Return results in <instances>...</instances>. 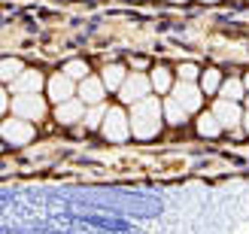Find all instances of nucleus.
Instances as JSON below:
<instances>
[{
  "mask_svg": "<svg viewBox=\"0 0 249 234\" xmlns=\"http://www.w3.org/2000/svg\"><path fill=\"white\" fill-rule=\"evenodd\" d=\"M73 82L76 79H70L67 73H55V76L46 82V91H49V97H52L55 104H64V101H70V97L76 94V85Z\"/></svg>",
  "mask_w": 249,
  "mask_h": 234,
  "instance_id": "obj_7",
  "label": "nucleus"
},
{
  "mask_svg": "<svg viewBox=\"0 0 249 234\" xmlns=\"http://www.w3.org/2000/svg\"><path fill=\"white\" fill-rule=\"evenodd\" d=\"M40 89H43V73H36V70H24L12 82V91H18V94H40Z\"/></svg>",
  "mask_w": 249,
  "mask_h": 234,
  "instance_id": "obj_11",
  "label": "nucleus"
},
{
  "mask_svg": "<svg viewBox=\"0 0 249 234\" xmlns=\"http://www.w3.org/2000/svg\"><path fill=\"white\" fill-rule=\"evenodd\" d=\"M213 113L219 116V122H222L225 128H237L240 122H243V113H240V107L234 104V101H216Z\"/></svg>",
  "mask_w": 249,
  "mask_h": 234,
  "instance_id": "obj_10",
  "label": "nucleus"
},
{
  "mask_svg": "<svg viewBox=\"0 0 249 234\" xmlns=\"http://www.w3.org/2000/svg\"><path fill=\"white\" fill-rule=\"evenodd\" d=\"M124 79H128V73H124L122 64H107L104 67V85H107L109 91H119L122 85H124Z\"/></svg>",
  "mask_w": 249,
  "mask_h": 234,
  "instance_id": "obj_12",
  "label": "nucleus"
},
{
  "mask_svg": "<svg viewBox=\"0 0 249 234\" xmlns=\"http://www.w3.org/2000/svg\"><path fill=\"white\" fill-rule=\"evenodd\" d=\"M170 3H185V0H170Z\"/></svg>",
  "mask_w": 249,
  "mask_h": 234,
  "instance_id": "obj_24",
  "label": "nucleus"
},
{
  "mask_svg": "<svg viewBox=\"0 0 249 234\" xmlns=\"http://www.w3.org/2000/svg\"><path fill=\"white\" fill-rule=\"evenodd\" d=\"M201 94H204V89H197L195 82H182V79L170 89V97H173L179 107H185L189 113H197V109H201V104H204Z\"/></svg>",
  "mask_w": 249,
  "mask_h": 234,
  "instance_id": "obj_4",
  "label": "nucleus"
},
{
  "mask_svg": "<svg viewBox=\"0 0 249 234\" xmlns=\"http://www.w3.org/2000/svg\"><path fill=\"white\" fill-rule=\"evenodd\" d=\"M12 113L18 119H28V122H36L46 116V101L40 94H18L16 101H12Z\"/></svg>",
  "mask_w": 249,
  "mask_h": 234,
  "instance_id": "obj_5",
  "label": "nucleus"
},
{
  "mask_svg": "<svg viewBox=\"0 0 249 234\" xmlns=\"http://www.w3.org/2000/svg\"><path fill=\"white\" fill-rule=\"evenodd\" d=\"M243 89H246V85L240 79H225V82H222V89H219V94H222V101H234V104H237L240 97H243Z\"/></svg>",
  "mask_w": 249,
  "mask_h": 234,
  "instance_id": "obj_15",
  "label": "nucleus"
},
{
  "mask_svg": "<svg viewBox=\"0 0 249 234\" xmlns=\"http://www.w3.org/2000/svg\"><path fill=\"white\" fill-rule=\"evenodd\" d=\"M64 73H67L70 79H79V82H82V79H89V64H85V61H79V58H76V61H67Z\"/></svg>",
  "mask_w": 249,
  "mask_h": 234,
  "instance_id": "obj_20",
  "label": "nucleus"
},
{
  "mask_svg": "<svg viewBox=\"0 0 249 234\" xmlns=\"http://www.w3.org/2000/svg\"><path fill=\"white\" fill-rule=\"evenodd\" d=\"M104 79H94V76H89V79H82L79 82V101H85L89 107H94V104H104Z\"/></svg>",
  "mask_w": 249,
  "mask_h": 234,
  "instance_id": "obj_9",
  "label": "nucleus"
},
{
  "mask_svg": "<svg viewBox=\"0 0 249 234\" xmlns=\"http://www.w3.org/2000/svg\"><path fill=\"white\" fill-rule=\"evenodd\" d=\"M0 134H3V140L12 143V146H24L34 140V125L28 119H6L3 128H0Z\"/></svg>",
  "mask_w": 249,
  "mask_h": 234,
  "instance_id": "obj_6",
  "label": "nucleus"
},
{
  "mask_svg": "<svg viewBox=\"0 0 249 234\" xmlns=\"http://www.w3.org/2000/svg\"><path fill=\"white\" fill-rule=\"evenodd\" d=\"M55 119L61 122V125H73V122L85 119V101H79V97H70V101L58 104V109H55Z\"/></svg>",
  "mask_w": 249,
  "mask_h": 234,
  "instance_id": "obj_8",
  "label": "nucleus"
},
{
  "mask_svg": "<svg viewBox=\"0 0 249 234\" xmlns=\"http://www.w3.org/2000/svg\"><path fill=\"white\" fill-rule=\"evenodd\" d=\"M101 131H104V137H107V140H116V143H119V140H124V137L131 134V116L124 113L122 107H109Z\"/></svg>",
  "mask_w": 249,
  "mask_h": 234,
  "instance_id": "obj_2",
  "label": "nucleus"
},
{
  "mask_svg": "<svg viewBox=\"0 0 249 234\" xmlns=\"http://www.w3.org/2000/svg\"><path fill=\"white\" fill-rule=\"evenodd\" d=\"M104 119H107V107L94 104L89 113H85V128H104Z\"/></svg>",
  "mask_w": 249,
  "mask_h": 234,
  "instance_id": "obj_17",
  "label": "nucleus"
},
{
  "mask_svg": "<svg viewBox=\"0 0 249 234\" xmlns=\"http://www.w3.org/2000/svg\"><path fill=\"white\" fill-rule=\"evenodd\" d=\"M243 85H246V89H249V73H246V79H243Z\"/></svg>",
  "mask_w": 249,
  "mask_h": 234,
  "instance_id": "obj_23",
  "label": "nucleus"
},
{
  "mask_svg": "<svg viewBox=\"0 0 249 234\" xmlns=\"http://www.w3.org/2000/svg\"><path fill=\"white\" fill-rule=\"evenodd\" d=\"M204 3H219V0H204Z\"/></svg>",
  "mask_w": 249,
  "mask_h": 234,
  "instance_id": "obj_25",
  "label": "nucleus"
},
{
  "mask_svg": "<svg viewBox=\"0 0 249 234\" xmlns=\"http://www.w3.org/2000/svg\"><path fill=\"white\" fill-rule=\"evenodd\" d=\"M246 107H249V97H246Z\"/></svg>",
  "mask_w": 249,
  "mask_h": 234,
  "instance_id": "obj_26",
  "label": "nucleus"
},
{
  "mask_svg": "<svg viewBox=\"0 0 249 234\" xmlns=\"http://www.w3.org/2000/svg\"><path fill=\"white\" fill-rule=\"evenodd\" d=\"M222 122H219V116L216 113H204L201 119H197V134L201 137H216V134H222Z\"/></svg>",
  "mask_w": 249,
  "mask_h": 234,
  "instance_id": "obj_13",
  "label": "nucleus"
},
{
  "mask_svg": "<svg viewBox=\"0 0 249 234\" xmlns=\"http://www.w3.org/2000/svg\"><path fill=\"white\" fill-rule=\"evenodd\" d=\"M243 128H246V134H249V113L243 116Z\"/></svg>",
  "mask_w": 249,
  "mask_h": 234,
  "instance_id": "obj_22",
  "label": "nucleus"
},
{
  "mask_svg": "<svg viewBox=\"0 0 249 234\" xmlns=\"http://www.w3.org/2000/svg\"><path fill=\"white\" fill-rule=\"evenodd\" d=\"M149 89H152V79H146L143 73H128L124 85L119 89V97H122V104H137L143 97H149Z\"/></svg>",
  "mask_w": 249,
  "mask_h": 234,
  "instance_id": "obj_3",
  "label": "nucleus"
},
{
  "mask_svg": "<svg viewBox=\"0 0 249 234\" xmlns=\"http://www.w3.org/2000/svg\"><path fill=\"white\" fill-rule=\"evenodd\" d=\"M24 73V67H21V61H16V58H3V82H16L18 76Z\"/></svg>",
  "mask_w": 249,
  "mask_h": 234,
  "instance_id": "obj_18",
  "label": "nucleus"
},
{
  "mask_svg": "<svg viewBox=\"0 0 249 234\" xmlns=\"http://www.w3.org/2000/svg\"><path fill=\"white\" fill-rule=\"evenodd\" d=\"M201 89H204V94H213V91L222 89V76H219V70H207V73H201Z\"/></svg>",
  "mask_w": 249,
  "mask_h": 234,
  "instance_id": "obj_19",
  "label": "nucleus"
},
{
  "mask_svg": "<svg viewBox=\"0 0 249 234\" xmlns=\"http://www.w3.org/2000/svg\"><path fill=\"white\" fill-rule=\"evenodd\" d=\"M177 76H179L182 82H195L197 76H201V70H197L195 64H179V67H177Z\"/></svg>",
  "mask_w": 249,
  "mask_h": 234,
  "instance_id": "obj_21",
  "label": "nucleus"
},
{
  "mask_svg": "<svg viewBox=\"0 0 249 234\" xmlns=\"http://www.w3.org/2000/svg\"><path fill=\"white\" fill-rule=\"evenodd\" d=\"M161 116H164V104L158 97H143V101L131 104V131L140 140H152L161 131Z\"/></svg>",
  "mask_w": 249,
  "mask_h": 234,
  "instance_id": "obj_1",
  "label": "nucleus"
},
{
  "mask_svg": "<svg viewBox=\"0 0 249 234\" xmlns=\"http://www.w3.org/2000/svg\"><path fill=\"white\" fill-rule=\"evenodd\" d=\"M152 89H155L158 94L173 89V79H170V70H167V67H155V70H152Z\"/></svg>",
  "mask_w": 249,
  "mask_h": 234,
  "instance_id": "obj_16",
  "label": "nucleus"
},
{
  "mask_svg": "<svg viewBox=\"0 0 249 234\" xmlns=\"http://www.w3.org/2000/svg\"><path fill=\"white\" fill-rule=\"evenodd\" d=\"M164 119L170 122V125H182V122L189 119V109L179 107L173 97H167V101H164Z\"/></svg>",
  "mask_w": 249,
  "mask_h": 234,
  "instance_id": "obj_14",
  "label": "nucleus"
}]
</instances>
